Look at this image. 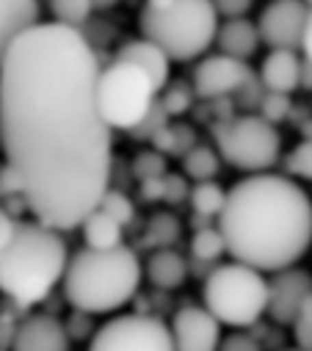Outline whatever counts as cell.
<instances>
[{
  "instance_id": "6da1fadb",
  "label": "cell",
  "mask_w": 312,
  "mask_h": 351,
  "mask_svg": "<svg viewBox=\"0 0 312 351\" xmlns=\"http://www.w3.org/2000/svg\"><path fill=\"white\" fill-rule=\"evenodd\" d=\"M100 58L83 31L42 23L0 66L6 163L36 221L81 227L111 189L114 130L97 103Z\"/></svg>"
},
{
  "instance_id": "7a4b0ae2",
  "label": "cell",
  "mask_w": 312,
  "mask_h": 351,
  "mask_svg": "<svg viewBox=\"0 0 312 351\" xmlns=\"http://www.w3.org/2000/svg\"><path fill=\"white\" fill-rule=\"evenodd\" d=\"M218 230L232 260L276 274L312 246V199L287 174H246L226 191Z\"/></svg>"
},
{
  "instance_id": "3957f363",
  "label": "cell",
  "mask_w": 312,
  "mask_h": 351,
  "mask_svg": "<svg viewBox=\"0 0 312 351\" xmlns=\"http://www.w3.org/2000/svg\"><path fill=\"white\" fill-rule=\"evenodd\" d=\"M69 266V249L58 230L20 221L12 243L0 252V293L17 307L42 304Z\"/></svg>"
},
{
  "instance_id": "277c9868",
  "label": "cell",
  "mask_w": 312,
  "mask_h": 351,
  "mask_svg": "<svg viewBox=\"0 0 312 351\" xmlns=\"http://www.w3.org/2000/svg\"><path fill=\"white\" fill-rule=\"evenodd\" d=\"M144 266L130 246L108 252L81 249L69 257L64 274V296L83 315H108L125 307L141 288Z\"/></svg>"
},
{
  "instance_id": "5b68a950",
  "label": "cell",
  "mask_w": 312,
  "mask_h": 351,
  "mask_svg": "<svg viewBox=\"0 0 312 351\" xmlns=\"http://www.w3.org/2000/svg\"><path fill=\"white\" fill-rule=\"evenodd\" d=\"M221 17L213 0H144L141 36L158 45L172 61H194L216 45Z\"/></svg>"
},
{
  "instance_id": "8992f818",
  "label": "cell",
  "mask_w": 312,
  "mask_h": 351,
  "mask_svg": "<svg viewBox=\"0 0 312 351\" xmlns=\"http://www.w3.org/2000/svg\"><path fill=\"white\" fill-rule=\"evenodd\" d=\"M205 310L232 329H249L268 313V280L246 263H221L205 280Z\"/></svg>"
},
{
  "instance_id": "52a82bcc",
  "label": "cell",
  "mask_w": 312,
  "mask_h": 351,
  "mask_svg": "<svg viewBox=\"0 0 312 351\" xmlns=\"http://www.w3.org/2000/svg\"><path fill=\"white\" fill-rule=\"evenodd\" d=\"M213 144L224 163L246 174H263L276 166L282 155V136L276 125L260 114H241L213 125Z\"/></svg>"
},
{
  "instance_id": "ba28073f",
  "label": "cell",
  "mask_w": 312,
  "mask_h": 351,
  "mask_svg": "<svg viewBox=\"0 0 312 351\" xmlns=\"http://www.w3.org/2000/svg\"><path fill=\"white\" fill-rule=\"evenodd\" d=\"M97 103L111 130L133 133L158 103V92H155L152 80L138 66L114 61L100 72Z\"/></svg>"
},
{
  "instance_id": "9c48e42d",
  "label": "cell",
  "mask_w": 312,
  "mask_h": 351,
  "mask_svg": "<svg viewBox=\"0 0 312 351\" xmlns=\"http://www.w3.org/2000/svg\"><path fill=\"white\" fill-rule=\"evenodd\" d=\"M89 351H174V332L155 315H116L94 332Z\"/></svg>"
},
{
  "instance_id": "30bf717a",
  "label": "cell",
  "mask_w": 312,
  "mask_h": 351,
  "mask_svg": "<svg viewBox=\"0 0 312 351\" xmlns=\"http://www.w3.org/2000/svg\"><path fill=\"white\" fill-rule=\"evenodd\" d=\"M309 3L307 0H271V3L260 12L257 28L260 39L271 50H301L307 23H309Z\"/></svg>"
},
{
  "instance_id": "8fae6325",
  "label": "cell",
  "mask_w": 312,
  "mask_h": 351,
  "mask_svg": "<svg viewBox=\"0 0 312 351\" xmlns=\"http://www.w3.org/2000/svg\"><path fill=\"white\" fill-rule=\"evenodd\" d=\"M252 80H255V75L246 61L216 53V56H205L196 64L191 86L199 100H221V97H229V95L246 89Z\"/></svg>"
},
{
  "instance_id": "7c38bea8",
  "label": "cell",
  "mask_w": 312,
  "mask_h": 351,
  "mask_svg": "<svg viewBox=\"0 0 312 351\" xmlns=\"http://www.w3.org/2000/svg\"><path fill=\"white\" fill-rule=\"evenodd\" d=\"M312 296V277L301 269H285L276 271L268 280V315L276 324H290L296 321L298 310L304 307V302Z\"/></svg>"
},
{
  "instance_id": "4fadbf2b",
  "label": "cell",
  "mask_w": 312,
  "mask_h": 351,
  "mask_svg": "<svg viewBox=\"0 0 312 351\" xmlns=\"http://www.w3.org/2000/svg\"><path fill=\"white\" fill-rule=\"evenodd\" d=\"M174 351H218L221 324L205 307H183L172 324Z\"/></svg>"
},
{
  "instance_id": "5bb4252c",
  "label": "cell",
  "mask_w": 312,
  "mask_h": 351,
  "mask_svg": "<svg viewBox=\"0 0 312 351\" xmlns=\"http://www.w3.org/2000/svg\"><path fill=\"white\" fill-rule=\"evenodd\" d=\"M12 351H69V332L53 315H28L14 329Z\"/></svg>"
},
{
  "instance_id": "9a60e30c",
  "label": "cell",
  "mask_w": 312,
  "mask_h": 351,
  "mask_svg": "<svg viewBox=\"0 0 312 351\" xmlns=\"http://www.w3.org/2000/svg\"><path fill=\"white\" fill-rule=\"evenodd\" d=\"M42 6L39 0H0V66H3L9 50L36 25Z\"/></svg>"
},
{
  "instance_id": "2e32d148",
  "label": "cell",
  "mask_w": 312,
  "mask_h": 351,
  "mask_svg": "<svg viewBox=\"0 0 312 351\" xmlns=\"http://www.w3.org/2000/svg\"><path fill=\"white\" fill-rule=\"evenodd\" d=\"M116 61H125V64H133L138 66L155 86V92H164L166 86H169V72H172V58L155 45L149 39H130L119 47L116 53Z\"/></svg>"
},
{
  "instance_id": "e0dca14e",
  "label": "cell",
  "mask_w": 312,
  "mask_h": 351,
  "mask_svg": "<svg viewBox=\"0 0 312 351\" xmlns=\"http://www.w3.org/2000/svg\"><path fill=\"white\" fill-rule=\"evenodd\" d=\"M304 58L296 50H271L260 66V83L265 92L293 95L301 86Z\"/></svg>"
},
{
  "instance_id": "ac0fdd59",
  "label": "cell",
  "mask_w": 312,
  "mask_h": 351,
  "mask_svg": "<svg viewBox=\"0 0 312 351\" xmlns=\"http://www.w3.org/2000/svg\"><path fill=\"white\" fill-rule=\"evenodd\" d=\"M260 28L257 23L246 20V17H238V20H224L218 25V36H216V45H218V53L229 56V58H238V61H249L257 47H260Z\"/></svg>"
},
{
  "instance_id": "d6986e66",
  "label": "cell",
  "mask_w": 312,
  "mask_h": 351,
  "mask_svg": "<svg viewBox=\"0 0 312 351\" xmlns=\"http://www.w3.org/2000/svg\"><path fill=\"white\" fill-rule=\"evenodd\" d=\"M146 280L155 288H164V291H174L185 282L188 277V263L180 252L174 249H158L152 252V257L146 260V269H144Z\"/></svg>"
},
{
  "instance_id": "ffe728a7",
  "label": "cell",
  "mask_w": 312,
  "mask_h": 351,
  "mask_svg": "<svg viewBox=\"0 0 312 351\" xmlns=\"http://www.w3.org/2000/svg\"><path fill=\"white\" fill-rule=\"evenodd\" d=\"M81 230H83V243H86V249L108 252V249L125 246V243H122L125 227H122L111 213H105L103 208H94V210L83 219Z\"/></svg>"
},
{
  "instance_id": "44dd1931",
  "label": "cell",
  "mask_w": 312,
  "mask_h": 351,
  "mask_svg": "<svg viewBox=\"0 0 312 351\" xmlns=\"http://www.w3.org/2000/svg\"><path fill=\"white\" fill-rule=\"evenodd\" d=\"M218 169H221V155H218L216 147H207V144H196L183 158V171H185V178H191L194 183L216 180Z\"/></svg>"
},
{
  "instance_id": "7402d4cb",
  "label": "cell",
  "mask_w": 312,
  "mask_h": 351,
  "mask_svg": "<svg viewBox=\"0 0 312 351\" xmlns=\"http://www.w3.org/2000/svg\"><path fill=\"white\" fill-rule=\"evenodd\" d=\"M188 202H191L196 219H218L224 205H226V191L216 180L196 183L191 189V194H188Z\"/></svg>"
},
{
  "instance_id": "603a6c76",
  "label": "cell",
  "mask_w": 312,
  "mask_h": 351,
  "mask_svg": "<svg viewBox=\"0 0 312 351\" xmlns=\"http://www.w3.org/2000/svg\"><path fill=\"white\" fill-rule=\"evenodd\" d=\"M47 6H50V14L55 17L53 23L75 28V31H81V25L89 23L94 12L92 0H47Z\"/></svg>"
},
{
  "instance_id": "cb8c5ba5",
  "label": "cell",
  "mask_w": 312,
  "mask_h": 351,
  "mask_svg": "<svg viewBox=\"0 0 312 351\" xmlns=\"http://www.w3.org/2000/svg\"><path fill=\"white\" fill-rule=\"evenodd\" d=\"M155 149L158 152H169V155H188L196 147V136L188 125H166L158 136L152 138Z\"/></svg>"
},
{
  "instance_id": "d4e9b609",
  "label": "cell",
  "mask_w": 312,
  "mask_h": 351,
  "mask_svg": "<svg viewBox=\"0 0 312 351\" xmlns=\"http://www.w3.org/2000/svg\"><path fill=\"white\" fill-rule=\"evenodd\" d=\"M226 252V241L218 227H202L191 238V257L196 263H216Z\"/></svg>"
},
{
  "instance_id": "484cf974",
  "label": "cell",
  "mask_w": 312,
  "mask_h": 351,
  "mask_svg": "<svg viewBox=\"0 0 312 351\" xmlns=\"http://www.w3.org/2000/svg\"><path fill=\"white\" fill-rule=\"evenodd\" d=\"M285 171L290 178H298V180H312V138H304L298 141L287 158H285Z\"/></svg>"
},
{
  "instance_id": "4316f807",
  "label": "cell",
  "mask_w": 312,
  "mask_h": 351,
  "mask_svg": "<svg viewBox=\"0 0 312 351\" xmlns=\"http://www.w3.org/2000/svg\"><path fill=\"white\" fill-rule=\"evenodd\" d=\"M133 171L141 183H149V180H161L166 178V158L158 152V149H146L135 158L133 163Z\"/></svg>"
},
{
  "instance_id": "83f0119b",
  "label": "cell",
  "mask_w": 312,
  "mask_h": 351,
  "mask_svg": "<svg viewBox=\"0 0 312 351\" xmlns=\"http://www.w3.org/2000/svg\"><path fill=\"white\" fill-rule=\"evenodd\" d=\"M194 86L188 89L185 83H169L166 89H164V97H161V106H164V111L169 114V117H180V114H185L188 108H191V103H194Z\"/></svg>"
},
{
  "instance_id": "f1b7e54d",
  "label": "cell",
  "mask_w": 312,
  "mask_h": 351,
  "mask_svg": "<svg viewBox=\"0 0 312 351\" xmlns=\"http://www.w3.org/2000/svg\"><path fill=\"white\" fill-rule=\"evenodd\" d=\"M177 235H180V224L169 213H158V216L149 221V241L158 243L161 249H172V243L177 241Z\"/></svg>"
},
{
  "instance_id": "f546056e",
  "label": "cell",
  "mask_w": 312,
  "mask_h": 351,
  "mask_svg": "<svg viewBox=\"0 0 312 351\" xmlns=\"http://www.w3.org/2000/svg\"><path fill=\"white\" fill-rule=\"evenodd\" d=\"M97 208H103L105 213H111L122 227H127V224L133 221V216H135V208H133V202L127 199V194H122V191H116V189H108Z\"/></svg>"
},
{
  "instance_id": "4dcf8cb0",
  "label": "cell",
  "mask_w": 312,
  "mask_h": 351,
  "mask_svg": "<svg viewBox=\"0 0 312 351\" xmlns=\"http://www.w3.org/2000/svg\"><path fill=\"white\" fill-rule=\"evenodd\" d=\"M290 114V95H274V92H265L260 97V117L271 125L287 119Z\"/></svg>"
},
{
  "instance_id": "1f68e13d",
  "label": "cell",
  "mask_w": 312,
  "mask_h": 351,
  "mask_svg": "<svg viewBox=\"0 0 312 351\" xmlns=\"http://www.w3.org/2000/svg\"><path fill=\"white\" fill-rule=\"evenodd\" d=\"M293 337H296V348L312 351V296L304 302V307L293 321Z\"/></svg>"
},
{
  "instance_id": "d6a6232c",
  "label": "cell",
  "mask_w": 312,
  "mask_h": 351,
  "mask_svg": "<svg viewBox=\"0 0 312 351\" xmlns=\"http://www.w3.org/2000/svg\"><path fill=\"white\" fill-rule=\"evenodd\" d=\"M166 125H169V114L164 111V106H161V100H158V103H155V108L149 111V117H146V119H144V122H141L130 136H133V138H141V141H146V138L152 141V138L158 136Z\"/></svg>"
},
{
  "instance_id": "836d02e7",
  "label": "cell",
  "mask_w": 312,
  "mask_h": 351,
  "mask_svg": "<svg viewBox=\"0 0 312 351\" xmlns=\"http://www.w3.org/2000/svg\"><path fill=\"white\" fill-rule=\"evenodd\" d=\"M213 6L218 12V17L238 20V17H246V12L255 6V0H213Z\"/></svg>"
},
{
  "instance_id": "e575fe53",
  "label": "cell",
  "mask_w": 312,
  "mask_h": 351,
  "mask_svg": "<svg viewBox=\"0 0 312 351\" xmlns=\"http://www.w3.org/2000/svg\"><path fill=\"white\" fill-rule=\"evenodd\" d=\"M218 351H263V348H260V343H257L252 335L235 332V335H226V337L221 340V348H218Z\"/></svg>"
},
{
  "instance_id": "d590c367",
  "label": "cell",
  "mask_w": 312,
  "mask_h": 351,
  "mask_svg": "<svg viewBox=\"0 0 312 351\" xmlns=\"http://www.w3.org/2000/svg\"><path fill=\"white\" fill-rule=\"evenodd\" d=\"M191 191L185 189V180L183 178H174V174H166L164 178V199L169 202H180L183 197H188Z\"/></svg>"
},
{
  "instance_id": "8d00e7d4",
  "label": "cell",
  "mask_w": 312,
  "mask_h": 351,
  "mask_svg": "<svg viewBox=\"0 0 312 351\" xmlns=\"http://www.w3.org/2000/svg\"><path fill=\"white\" fill-rule=\"evenodd\" d=\"M17 219L6 210V208H0V252H3L9 243H12V238H14V232H17Z\"/></svg>"
},
{
  "instance_id": "74e56055",
  "label": "cell",
  "mask_w": 312,
  "mask_h": 351,
  "mask_svg": "<svg viewBox=\"0 0 312 351\" xmlns=\"http://www.w3.org/2000/svg\"><path fill=\"white\" fill-rule=\"evenodd\" d=\"M301 53H304V61L312 66V14H309V23H307V34H304V42H301Z\"/></svg>"
},
{
  "instance_id": "f35d334b",
  "label": "cell",
  "mask_w": 312,
  "mask_h": 351,
  "mask_svg": "<svg viewBox=\"0 0 312 351\" xmlns=\"http://www.w3.org/2000/svg\"><path fill=\"white\" fill-rule=\"evenodd\" d=\"M92 3H94V9H111L119 3V0H92Z\"/></svg>"
},
{
  "instance_id": "ab89813d",
  "label": "cell",
  "mask_w": 312,
  "mask_h": 351,
  "mask_svg": "<svg viewBox=\"0 0 312 351\" xmlns=\"http://www.w3.org/2000/svg\"><path fill=\"white\" fill-rule=\"evenodd\" d=\"M0 149H3V128H0Z\"/></svg>"
},
{
  "instance_id": "60d3db41",
  "label": "cell",
  "mask_w": 312,
  "mask_h": 351,
  "mask_svg": "<svg viewBox=\"0 0 312 351\" xmlns=\"http://www.w3.org/2000/svg\"><path fill=\"white\" fill-rule=\"evenodd\" d=\"M287 351H301V348H287Z\"/></svg>"
},
{
  "instance_id": "b9f144b4",
  "label": "cell",
  "mask_w": 312,
  "mask_h": 351,
  "mask_svg": "<svg viewBox=\"0 0 312 351\" xmlns=\"http://www.w3.org/2000/svg\"><path fill=\"white\" fill-rule=\"evenodd\" d=\"M307 3H309V9H312V0H307Z\"/></svg>"
}]
</instances>
